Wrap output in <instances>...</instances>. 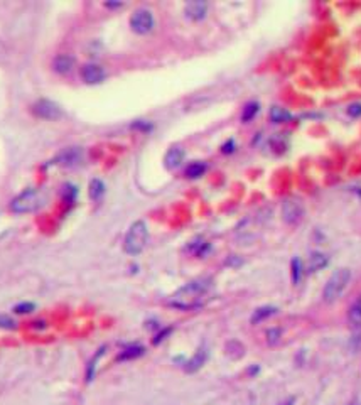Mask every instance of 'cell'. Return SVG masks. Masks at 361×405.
<instances>
[{"label":"cell","mask_w":361,"mask_h":405,"mask_svg":"<svg viewBox=\"0 0 361 405\" xmlns=\"http://www.w3.org/2000/svg\"><path fill=\"white\" fill-rule=\"evenodd\" d=\"M209 289H211V280L209 279L192 280V282H189V284H186L184 287H181V289L171 297L169 304L172 307H177V309H182V311L196 309L203 304L204 297L208 296Z\"/></svg>","instance_id":"cell-1"},{"label":"cell","mask_w":361,"mask_h":405,"mask_svg":"<svg viewBox=\"0 0 361 405\" xmlns=\"http://www.w3.org/2000/svg\"><path fill=\"white\" fill-rule=\"evenodd\" d=\"M149 230L143 221H135L125 235L124 248L129 255H138L147 245Z\"/></svg>","instance_id":"cell-2"},{"label":"cell","mask_w":361,"mask_h":405,"mask_svg":"<svg viewBox=\"0 0 361 405\" xmlns=\"http://www.w3.org/2000/svg\"><path fill=\"white\" fill-rule=\"evenodd\" d=\"M351 279V272L348 269H338L334 274L329 277V280L326 282L323 297L326 302H334L341 297V294L346 291V287Z\"/></svg>","instance_id":"cell-3"},{"label":"cell","mask_w":361,"mask_h":405,"mask_svg":"<svg viewBox=\"0 0 361 405\" xmlns=\"http://www.w3.org/2000/svg\"><path fill=\"white\" fill-rule=\"evenodd\" d=\"M44 201H46V198H44V194L41 191L27 189L24 193H20L17 198L12 199V203H10V209H12L14 213H19V215L32 213V211H37V209L44 204Z\"/></svg>","instance_id":"cell-4"},{"label":"cell","mask_w":361,"mask_h":405,"mask_svg":"<svg viewBox=\"0 0 361 405\" xmlns=\"http://www.w3.org/2000/svg\"><path fill=\"white\" fill-rule=\"evenodd\" d=\"M130 27L137 34H147L154 27V15L149 9H137L130 17Z\"/></svg>","instance_id":"cell-5"},{"label":"cell","mask_w":361,"mask_h":405,"mask_svg":"<svg viewBox=\"0 0 361 405\" xmlns=\"http://www.w3.org/2000/svg\"><path fill=\"white\" fill-rule=\"evenodd\" d=\"M282 216H284L285 223L297 225L299 221L302 220V216H304V206H302L301 199L287 198L285 201L282 203Z\"/></svg>","instance_id":"cell-6"},{"label":"cell","mask_w":361,"mask_h":405,"mask_svg":"<svg viewBox=\"0 0 361 405\" xmlns=\"http://www.w3.org/2000/svg\"><path fill=\"white\" fill-rule=\"evenodd\" d=\"M32 113L39 116V118L58 120L63 116V110L59 108V105L51 102V100H37V102L32 105Z\"/></svg>","instance_id":"cell-7"},{"label":"cell","mask_w":361,"mask_h":405,"mask_svg":"<svg viewBox=\"0 0 361 405\" xmlns=\"http://www.w3.org/2000/svg\"><path fill=\"white\" fill-rule=\"evenodd\" d=\"M81 76H83V80L88 83V85H97V83H102L105 80L107 73H105V69L100 64L90 63V64L83 66Z\"/></svg>","instance_id":"cell-8"},{"label":"cell","mask_w":361,"mask_h":405,"mask_svg":"<svg viewBox=\"0 0 361 405\" xmlns=\"http://www.w3.org/2000/svg\"><path fill=\"white\" fill-rule=\"evenodd\" d=\"M83 159V151L80 147H71L66 149L64 152H61L56 157V164L63 165V168H73V165H78L81 162Z\"/></svg>","instance_id":"cell-9"},{"label":"cell","mask_w":361,"mask_h":405,"mask_svg":"<svg viewBox=\"0 0 361 405\" xmlns=\"http://www.w3.org/2000/svg\"><path fill=\"white\" fill-rule=\"evenodd\" d=\"M186 15L192 20H201L206 17V12H208V4L206 2H201V0H194V2H189L186 5L184 9Z\"/></svg>","instance_id":"cell-10"},{"label":"cell","mask_w":361,"mask_h":405,"mask_svg":"<svg viewBox=\"0 0 361 405\" xmlns=\"http://www.w3.org/2000/svg\"><path fill=\"white\" fill-rule=\"evenodd\" d=\"M182 160H184V151H182L181 147H172L169 149V152L165 154L164 164L167 169H176L182 164Z\"/></svg>","instance_id":"cell-11"},{"label":"cell","mask_w":361,"mask_h":405,"mask_svg":"<svg viewBox=\"0 0 361 405\" xmlns=\"http://www.w3.org/2000/svg\"><path fill=\"white\" fill-rule=\"evenodd\" d=\"M53 64L58 73L61 75L69 73V71L75 68V58L69 56V54H59V56H56V59H54Z\"/></svg>","instance_id":"cell-12"},{"label":"cell","mask_w":361,"mask_h":405,"mask_svg":"<svg viewBox=\"0 0 361 405\" xmlns=\"http://www.w3.org/2000/svg\"><path fill=\"white\" fill-rule=\"evenodd\" d=\"M348 321L353 328H361V299H358L356 302H353V306L349 307Z\"/></svg>","instance_id":"cell-13"},{"label":"cell","mask_w":361,"mask_h":405,"mask_svg":"<svg viewBox=\"0 0 361 405\" xmlns=\"http://www.w3.org/2000/svg\"><path fill=\"white\" fill-rule=\"evenodd\" d=\"M143 349L142 346H138V345H133V346H129V348H125L124 351H122L118 354V362H125V360H133V358H138V356H142L143 354Z\"/></svg>","instance_id":"cell-14"},{"label":"cell","mask_w":361,"mask_h":405,"mask_svg":"<svg viewBox=\"0 0 361 405\" xmlns=\"http://www.w3.org/2000/svg\"><path fill=\"white\" fill-rule=\"evenodd\" d=\"M206 362V351L204 349H199V351L194 354V356L186 363V370L187 371H196L198 368L203 367V363Z\"/></svg>","instance_id":"cell-15"},{"label":"cell","mask_w":361,"mask_h":405,"mask_svg":"<svg viewBox=\"0 0 361 405\" xmlns=\"http://www.w3.org/2000/svg\"><path fill=\"white\" fill-rule=\"evenodd\" d=\"M291 118H292V113L287 112V110L282 107H274L270 110V120L275 122V124H282V122H287Z\"/></svg>","instance_id":"cell-16"},{"label":"cell","mask_w":361,"mask_h":405,"mask_svg":"<svg viewBox=\"0 0 361 405\" xmlns=\"http://www.w3.org/2000/svg\"><path fill=\"white\" fill-rule=\"evenodd\" d=\"M326 264H327V258L324 257L323 253H312L309 257L307 269H309V272H316V270L326 267Z\"/></svg>","instance_id":"cell-17"},{"label":"cell","mask_w":361,"mask_h":405,"mask_svg":"<svg viewBox=\"0 0 361 405\" xmlns=\"http://www.w3.org/2000/svg\"><path fill=\"white\" fill-rule=\"evenodd\" d=\"M275 313H277V309H275V307H270V306L260 307V309H257V311H255V313H253V316H252V323H253V324L262 323L263 319L270 318V316H274Z\"/></svg>","instance_id":"cell-18"},{"label":"cell","mask_w":361,"mask_h":405,"mask_svg":"<svg viewBox=\"0 0 361 405\" xmlns=\"http://www.w3.org/2000/svg\"><path fill=\"white\" fill-rule=\"evenodd\" d=\"M204 171H206V164L204 162H192V164L187 165L186 176L189 177V179H196V177L204 174Z\"/></svg>","instance_id":"cell-19"},{"label":"cell","mask_w":361,"mask_h":405,"mask_svg":"<svg viewBox=\"0 0 361 405\" xmlns=\"http://www.w3.org/2000/svg\"><path fill=\"white\" fill-rule=\"evenodd\" d=\"M105 194V184L100 179H93L90 182V198L98 201L100 198H102Z\"/></svg>","instance_id":"cell-20"},{"label":"cell","mask_w":361,"mask_h":405,"mask_svg":"<svg viewBox=\"0 0 361 405\" xmlns=\"http://www.w3.org/2000/svg\"><path fill=\"white\" fill-rule=\"evenodd\" d=\"M258 108H260V105H258L257 102H250V103H247V105H245V108H243L242 120H243V122H250L255 115L258 113Z\"/></svg>","instance_id":"cell-21"},{"label":"cell","mask_w":361,"mask_h":405,"mask_svg":"<svg viewBox=\"0 0 361 405\" xmlns=\"http://www.w3.org/2000/svg\"><path fill=\"white\" fill-rule=\"evenodd\" d=\"M301 274H302V265H301V260L299 258H294V262H292V280L299 282V279H301Z\"/></svg>","instance_id":"cell-22"},{"label":"cell","mask_w":361,"mask_h":405,"mask_svg":"<svg viewBox=\"0 0 361 405\" xmlns=\"http://www.w3.org/2000/svg\"><path fill=\"white\" fill-rule=\"evenodd\" d=\"M34 304L32 302H22V304H19V306H15L14 307V311L17 314H27V313H32V311H34Z\"/></svg>","instance_id":"cell-23"},{"label":"cell","mask_w":361,"mask_h":405,"mask_svg":"<svg viewBox=\"0 0 361 405\" xmlns=\"http://www.w3.org/2000/svg\"><path fill=\"white\" fill-rule=\"evenodd\" d=\"M103 351H105V349H103V348H102V349H100V351L97 353V356H95V358H93V362L90 363V367H88V375H86V380H88V382H90V380L93 378V373H95V367H97V362H98V358H100V356H102V354H103Z\"/></svg>","instance_id":"cell-24"},{"label":"cell","mask_w":361,"mask_h":405,"mask_svg":"<svg viewBox=\"0 0 361 405\" xmlns=\"http://www.w3.org/2000/svg\"><path fill=\"white\" fill-rule=\"evenodd\" d=\"M0 328L4 329H14L15 328V323L7 316H0Z\"/></svg>","instance_id":"cell-25"},{"label":"cell","mask_w":361,"mask_h":405,"mask_svg":"<svg viewBox=\"0 0 361 405\" xmlns=\"http://www.w3.org/2000/svg\"><path fill=\"white\" fill-rule=\"evenodd\" d=\"M348 113L351 115V116H359V115H361V103H353V105H349Z\"/></svg>","instance_id":"cell-26"},{"label":"cell","mask_w":361,"mask_h":405,"mask_svg":"<svg viewBox=\"0 0 361 405\" xmlns=\"http://www.w3.org/2000/svg\"><path fill=\"white\" fill-rule=\"evenodd\" d=\"M279 336H280V331H279V329H272V331H269V341L272 343V345L279 341Z\"/></svg>","instance_id":"cell-27"},{"label":"cell","mask_w":361,"mask_h":405,"mask_svg":"<svg viewBox=\"0 0 361 405\" xmlns=\"http://www.w3.org/2000/svg\"><path fill=\"white\" fill-rule=\"evenodd\" d=\"M169 332H171V329H169V328H167V329H164L162 332H159V335L154 338V345H157V343H160V341H162V340H164V338L169 335Z\"/></svg>","instance_id":"cell-28"},{"label":"cell","mask_w":361,"mask_h":405,"mask_svg":"<svg viewBox=\"0 0 361 405\" xmlns=\"http://www.w3.org/2000/svg\"><path fill=\"white\" fill-rule=\"evenodd\" d=\"M133 127H137V129H142V130H151L152 129L151 124H142V122H137V124L133 125Z\"/></svg>","instance_id":"cell-29"},{"label":"cell","mask_w":361,"mask_h":405,"mask_svg":"<svg viewBox=\"0 0 361 405\" xmlns=\"http://www.w3.org/2000/svg\"><path fill=\"white\" fill-rule=\"evenodd\" d=\"M233 147H235V144H233V140H230L226 146H223V152H233Z\"/></svg>","instance_id":"cell-30"},{"label":"cell","mask_w":361,"mask_h":405,"mask_svg":"<svg viewBox=\"0 0 361 405\" xmlns=\"http://www.w3.org/2000/svg\"><path fill=\"white\" fill-rule=\"evenodd\" d=\"M282 405H294V398H288V400H285Z\"/></svg>","instance_id":"cell-31"}]
</instances>
